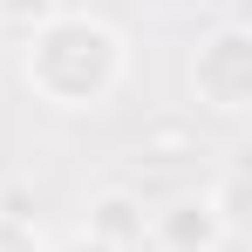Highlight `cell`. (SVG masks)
<instances>
[{
  "label": "cell",
  "instance_id": "1",
  "mask_svg": "<svg viewBox=\"0 0 252 252\" xmlns=\"http://www.w3.org/2000/svg\"><path fill=\"white\" fill-rule=\"evenodd\" d=\"M21 75L41 95L48 109L62 116H82V109H102L129 75V41L116 21L102 14H82V7H62L48 14L41 28H28V48H21Z\"/></svg>",
  "mask_w": 252,
  "mask_h": 252
},
{
  "label": "cell",
  "instance_id": "2",
  "mask_svg": "<svg viewBox=\"0 0 252 252\" xmlns=\"http://www.w3.org/2000/svg\"><path fill=\"white\" fill-rule=\"evenodd\" d=\"M191 95L211 116H246L252 109V28L246 21H218L198 55H191Z\"/></svg>",
  "mask_w": 252,
  "mask_h": 252
},
{
  "label": "cell",
  "instance_id": "3",
  "mask_svg": "<svg viewBox=\"0 0 252 252\" xmlns=\"http://www.w3.org/2000/svg\"><path fill=\"white\" fill-rule=\"evenodd\" d=\"M232 225L218 218L211 191L198 198H170V205L150 211V252H225Z\"/></svg>",
  "mask_w": 252,
  "mask_h": 252
},
{
  "label": "cell",
  "instance_id": "4",
  "mask_svg": "<svg viewBox=\"0 0 252 252\" xmlns=\"http://www.w3.org/2000/svg\"><path fill=\"white\" fill-rule=\"evenodd\" d=\"M82 239H95V246L109 252H150V205L136 198V191H95L82 205Z\"/></svg>",
  "mask_w": 252,
  "mask_h": 252
},
{
  "label": "cell",
  "instance_id": "5",
  "mask_svg": "<svg viewBox=\"0 0 252 252\" xmlns=\"http://www.w3.org/2000/svg\"><path fill=\"white\" fill-rule=\"evenodd\" d=\"M48 14H62V7H55V0H0V21H14L21 34H28V28H41Z\"/></svg>",
  "mask_w": 252,
  "mask_h": 252
},
{
  "label": "cell",
  "instance_id": "6",
  "mask_svg": "<svg viewBox=\"0 0 252 252\" xmlns=\"http://www.w3.org/2000/svg\"><path fill=\"white\" fill-rule=\"evenodd\" d=\"M0 252H41V232L28 218H0Z\"/></svg>",
  "mask_w": 252,
  "mask_h": 252
},
{
  "label": "cell",
  "instance_id": "7",
  "mask_svg": "<svg viewBox=\"0 0 252 252\" xmlns=\"http://www.w3.org/2000/svg\"><path fill=\"white\" fill-rule=\"evenodd\" d=\"M68 252H109V246H95V239H82V232H75V239H68Z\"/></svg>",
  "mask_w": 252,
  "mask_h": 252
}]
</instances>
